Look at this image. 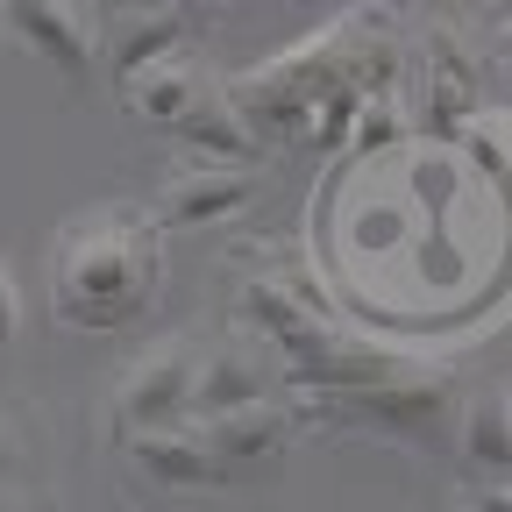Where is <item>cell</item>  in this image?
Returning <instances> with one entry per match:
<instances>
[{
	"label": "cell",
	"instance_id": "2",
	"mask_svg": "<svg viewBox=\"0 0 512 512\" xmlns=\"http://www.w3.org/2000/svg\"><path fill=\"white\" fill-rule=\"evenodd\" d=\"M292 406H299V399H292ZM299 413H306V420L328 413V420H342V427H370V434H392V441H420V448H427V441H441L448 427H456V384H441L434 370L392 363V370L349 384V392L306 399Z\"/></svg>",
	"mask_w": 512,
	"mask_h": 512
},
{
	"label": "cell",
	"instance_id": "18",
	"mask_svg": "<svg viewBox=\"0 0 512 512\" xmlns=\"http://www.w3.org/2000/svg\"><path fill=\"white\" fill-rule=\"evenodd\" d=\"M0 512H36V498H22V491H0Z\"/></svg>",
	"mask_w": 512,
	"mask_h": 512
},
{
	"label": "cell",
	"instance_id": "5",
	"mask_svg": "<svg viewBox=\"0 0 512 512\" xmlns=\"http://www.w3.org/2000/svg\"><path fill=\"white\" fill-rule=\"evenodd\" d=\"M256 192H264V178L256 171H221V164H200V171H185V178H171L157 200L143 207L150 214V228L157 235H200V228H221V221H235Z\"/></svg>",
	"mask_w": 512,
	"mask_h": 512
},
{
	"label": "cell",
	"instance_id": "6",
	"mask_svg": "<svg viewBox=\"0 0 512 512\" xmlns=\"http://www.w3.org/2000/svg\"><path fill=\"white\" fill-rule=\"evenodd\" d=\"M306 427V413L292 399H264V406H242V413H221V420H200V448L214 456V470H256V463H278L285 441Z\"/></svg>",
	"mask_w": 512,
	"mask_h": 512
},
{
	"label": "cell",
	"instance_id": "11",
	"mask_svg": "<svg viewBox=\"0 0 512 512\" xmlns=\"http://www.w3.org/2000/svg\"><path fill=\"white\" fill-rule=\"evenodd\" d=\"M121 448H128V463H136L150 484H164V491H214V484H221L214 456L200 448V434H192V427L136 434V441H121Z\"/></svg>",
	"mask_w": 512,
	"mask_h": 512
},
{
	"label": "cell",
	"instance_id": "14",
	"mask_svg": "<svg viewBox=\"0 0 512 512\" xmlns=\"http://www.w3.org/2000/svg\"><path fill=\"white\" fill-rule=\"evenodd\" d=\"M456 143L484 164V178H498V171H505V114H498V107H477V114L456 128Z\"/></svg>",
	"mask_w": 512,
	"mask_h": 512
},
{
	"label": "cell",
	"instance_id": "13",
	"mask_svg": "<svg viewBox=\"0 0 512 512\" xmlns=\"http://www.w3.org/2000/svg\"><path fill=\"white\" fill-rule=\"evenodd\" d=\"M406 136V121H399V100L384 93V100H363L356 114H349V150H384V143H399Z\"/></svg>",
	"mask_w": 512,
	"mask_h": 512
},
{
	"label": "cell",
	"instance_id": "1",
	"mask_svg": "<svg viewBox=\"0 0 512 512\" xmlns=\"http://www.w3.org/2000/svg\"><path fill=\"white\" fill-rule=\"evenodd\" d=\"M157 271H164V235L136 200L86 207L50 242V306L86 335H114L157 299Z\"/></svg>",
	"mask_w": 512,
	"mask_h": 512
},
{
	"label": "cell",
	"instance_id": "17",
	"mask_svg": "<svg viewBox=\"0 0 512 512\" xmlns=\"http://www.w3.org/2000/svg\"><path fill=\"white\" fill-rule=\"evenodd\" d=\"M463 512H512V484H470Z\"/></svg>",
	"mask_w": 512,
	"mask_h": 512
},
{
	"label": "cell",
	"instance_id": "9",
	"mask_svg": "<svg viewBox=\"0 0 512 512\" xmlns=\"http://www.w3.org/2000/svg\"><path fill=\"white\" fill-rule=\"evenodd\" d=\"M207 93H214V79L200 72V57H192V50L150 64V72H136V79H121V107L136 121H150V128H178Z\"/></svg>",
	"mask_w": 512,
	"mask_h": 512
},
{
	"label": "cell",
	"instance_id": "12",
	"mask_svg": "<svg viewBox=\"0 0 512 512\" xmlns=\"http://www.w3.org/2000/svg\"><path fill=\"white\" fill-rule=\"evenodd\" d=\"M171 136H178L192 157H200V164H221V171H256V150H264V143L242 128V114L221 100V86H214L200 107H192V114L171 128Z\"/></svg>",
	"mask_w": 512,
	"mask_h": 512
},
{
	"label": "cell",
	"instance_id": "4",
	"mask_svg": "<svg viewBox=\"0 0 512 512\" xmlns=\"http://www.w3.org/2000/svg\"><path fill=\"white\" fill-rule=\"evenodd\" d=\"M264 399H285V384L271 370V356L256 349L249 335H228V342H200V377H192V420H221V413H242V406H264Z\"/></svg>",
	"mask_w": 512,
	"mask_h": 512
},
{
	"label": "cell",
	"instance_id": "16",
	"mask_svg": "<svg viewBox=\"0 0 512 512\" xmlns=\"http://www.w3.org/2000/svg\"><path fill=\"white\" fill-rule=\"evenodd\" d=\"M22 342V285H15V264L0 256V356Z\"/></svg>",
	"mask_w": 512,
	"mask_h": 512
},
{
	"label": "cell",
	"instance_id": "10",
	"mask_svg": "<svg viewBox=\"0 0 512 512\" xmlns=\"http://www.w3.org/2000/svg\"><path fill=\"white\" fill-rule=\"evenodd\" d=\"M456 456L477 470V484H505L512 470V406H505V384H484V392L456 399Z\"/></svg>",
	"mask_w": 512,
	"mask_h": 512
},
{
	"label": "cell",
	"instance_id": "8",
	"mask_svg": "<svg viewBox=\"0 0 512 512\" xmlns=\"http://www.w3.org/2000/svg\"><path fill=\"white\" fill-rule=\"evenodd\" d=\"M192 15L185 8H114L100 15V57L114 64V79H136L164 57H185Z\"/></svg>",
	"mask_w": 512,
	"mask_h": 512
},
{
	"label": "cell",
	"instance_id": "15",
	"mask_svg": "<svg viewBox=\"0 0 512 512\" xmlns=\"http://www.w3.org/2000/svg\"><path fill=\"white\" fill-rule=\"evenodd\" d=\"M22 463H29V420L22 406H0V491H15Z\"/></svg>",
	"mask_w": 512,
	"mask_h": 512
},
{
	"label": "cell",
	"instance_id": "7",
	"mask_svg": "<svg viewBox=\"0 0 512 512\" xmlns=\"http://www.w3.org/2000/svg\"><path fill=\"white\" fill-rule=\"evenodd\" d=\"M0 29H8L15 43H29L43 64L72 72V79H86L100 64V15L93 8H36V0H22V8L0 15Z\"/></svg>",
	"mask_w": 512,
	"mask_h": 512
},
{
	"label": "cell",
	"instance_id": "3",
	"mask_svg": "<svg viewBox=\"0 0 512 512\" xmlns=\"http://www.w3.org/2000/svg\"><path fill=\"white\" fill-rule=\"evenodd\" d=\"M192 377H200V335H164L157 349H143L136 363L121 370V384L107 392L114 441L185 427L192 420Z\"/></svg>",
	"mask_w": 512,
	"mask_h": 512
}]
</instances>
